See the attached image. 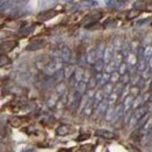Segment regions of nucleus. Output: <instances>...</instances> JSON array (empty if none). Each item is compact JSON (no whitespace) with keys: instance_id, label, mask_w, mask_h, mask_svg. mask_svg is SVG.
Returning a JSON list of instances; mask_svg holds the SVG:
<instances>
[{"instance_id":"nucleus-2","label":"nucleus","mask_w":152,"mask_h":152,"mask_svg":"<svg viewBox=\"0 0 152 152\" xmlns=\"http://www.w3.org/2000/svg\"><path fill=\"white\" fill-rule=\"evenodd\" d=\"M58 50H60V57L62 58L63 62L70 63V62L73 61V52H72V49H70L69 47L63 46V47H61Z\"/></svg>"},{"instance_id":"nucleus-28","label":"nucleus","mask_w":152,"mask_h":152,"mask_svg":"<svg viewBox=\"0 0 152 152\" xmlns=\"http://www.w3.org/2000/svg\"><path fill=\"white\" fill-rule=\"evenodd\" d=\"M105 48H107V46H105L104 43H99V45L95 48L98 60H103V55H104V50H105Z\"/></svg>"},{"instance_id":"nucleus-43","label":"nucleus","mask_w":152,"mask_h":152,"mask_svg":"<svg viewBox=\"0 0 152 152\" xmlns=\"http://www.w3.org/2000/svg\"><path fill=\"white\" fill-rule=\"evenodd\" d=\"M104 1H105V4H107L108 7H115L116 6V2H117V0H104Z\"/></svg>"},{"instance_id":"nucleus-15","label":"nucleus","mask_w":152,"mask_h":152,"mask_svg":"<svg viewBox=\"0 0 152 152\" xmlns=\"http://www.w3.org/2000/svg\"><path fill=\"white\" fill-rule=\"evenodd\" d=\"M125 114L124 111V108H123V104H118L117 107H115V116H114V121L113 122H116L118 121L119 118H122Z\"/></svg>"},{"instance_id":"nucleus-27","label":"nucleus","mask_w":152,"mask_h":152,"mask_svg":"<svg viewBox=\"0 0 152 152\" xmlns=\"http://www.w3.org/2000/svg\"><path fill=\"white\" fill-rule=\"evenodd\" d=\"M117 72L119 73V75H125V74H128L129 73V64L124 61V62H122L119 66H118V69H117Z\"/></svg>"},{"instance_id":"nucleus-29","label":"nucleus","mask_w":152,"mask_h":152,"mask_svg":"<svg viewBox=\"0 0 152 152\" xmlns=\"http://www.w3.org/2000/svg\"><path fill=\"white\" fill-rule=\"evenodd\" d=\"M58 0H41V6L43 8H50L53 6H55Z\"/></svg>"},{"instance_id":"nucleus-5","label":"nucleus","mask_w":152,"mask_h":152,"mask_svg":"<svg viewBox=\"0 0 152 152\" xmlns=\"http://www.w3.org/2000/svg\"><path fill=\"white\" fill-rule=\"evenodd\" d=\"M45 45H46V41L45 40H35V41L31 42L26 47V50H28V52H35V50H39V49L43 48Z\"/></svg>"},{"instance_id":"nucleus-1","label":"nucleus","mask_w":152,"mask_h":152,"mask_svg":"<svg viewBox=\"0 0 152 152\" xmlns=\"http://www.w3.org/2000/svg\"><path fill=\"white\" fill-rule=\"evenodd\" d=\"M61 69H63V61L60 57H55L47 63V66L43 69V73L47 76H53Z\"/></svg>"},{"instance_id":"nucleus-38","label":"nucleus","mask_w":152,"mask_h":152,"mask_svg":"<svg viewBox=\"0 0 152 152\" xmlns=\"http://www.w3.org/2000/svg\"><path fill=\"white\" fill-rule=\"evenodd\" d=\"M130 95V87H128V86H124V88H123V90H122V93H121V98L122 99H124L126 96Z\"/></svg>"},{"instance_id":"nucleus-12","label":"nucleus","mask_w":152,"mask_h":152,"mask_svg":"<svg viewBox=\"0 0 152 152\" xmlns=\"http://www.w3.org/2000/svg\"><path fill=\"white\" fill-rule=\"evenodd\" d=\"M94 109H95V105H94V99L91 98L90 101H89V103L84 107V109L82 110V113L83 115L86 116V117H89V116H91L93 113H94Z\"/></svg>"},{"instance_id":"nucleus-14","label":"nucleus","mask_w":152,"mask_h":152,"mask_svg":"<svg viewBox=\"0 0 152 152\" xmlns=\"http://www.w3.org/2000/svg\"><path fill=\"white\" fill-rule=\"evenodd\" d=\"M52 77V81H53V83L54 84H58V83H61L62 81H63V78H66V76H64V72H63V69H61V70H58L57 73H55L53 76H50Z\"/></svg>"},{"instance_id":"nucleus-36","label":"nucleus","mask_w":152,"mask_h":152,"mask_svg":"<svg viewBox=\"0 0 152 152\" xmlns=\"http://www.w3.org/2000/svg\"><path fill=\"white\" fill-rule=\"evenodd\" d=\"M130 81H131V76H130L129 73H128V74H125V75H122L121 76V80H119V82H121L123 86L129 84V83H130Z\"/></svg>"},{"instance_id":"nucleus-51","label":"nucleus","mask_w":152,"mask_h":152,"mask_svg":"<svg viewBox=\"0 0 152 152\" xmlns=\"http://www.w3.org/2000/svg\"><path fill=\"white\" fill-rule=\"evenodd\" d=\"M1 2H2V1H1V0H0V4H1Z\"/></svg>"},{"instance_id":"nucleus-40","label":"nucleus","mask_w":152,"mask_h":152,"mask_svg":"<svg viewBox=\"0 0 152 152\" xmlns=\"http://www.w3.org/2000/svg\"><path fill=\"white\" fill-rule=\"evenodd\" d=\"M144 138H145V143H146V144L152 143V128L144 134Z\"/></svg>"},{"instance_id":"nucleus-48","label":"nucleus","mask_w":152,"mask_h":152,"mask_svg":"<svg viewBox=\"0 0 152 152\" xmlns=\"http://www.w3.org/2000/svg\"><path fill=\"white\" fill-rule=\"evenodd\" d=\"M64 1H66V2H72L73 0H64Z\"/></svg>"},{"instance_id":"nucleus-37","label":"nucleus","mask_w":152,"mask_h":152,"mask_svg":"<svg viewBox=\"0 0 152 152\" xmlns=\"http://www.w3.org/2000/svg\"><path fill=\"white\" fill-rule=\"evenodd\" d=\"M139 91H140V88L138 87V86H132L131 88H130V95H132L133 97L136 96H139Z\"/></svg>"},{"instance_id":"nucleus-19","label":"nucleus","mask_w":152,"mask_h":152,"mask_svg":"<svg viewBox=\"0 0 152 152\" xmlns=\"http://www.w3.org/2000/svg\"><path fill=\"white\" fill-rule=\"evenodd\" d=\"M69 132H70V126H69V125H66V124L60 125L56 129L57 136H67Z\"/></svg>"},{"instance_id":"nucleus-47","label":"nucleus","mask_w":152,"mask_h":152,"mask_svg":"<svg viewBox=\"0 0 152 152\" xmlns=\"http://www.w3.org/2000/svg\"><path fill=\"white\" fill-rule=\"evenodd\" d=\"M149 90H150V91H152V80L150 81V84H149Z\"/></svg>"},{"instance_id":"nucleus-42","label":"nucleus","mask_w":152,"mask_h":152,"mask_svg":"<svg viewBox=\"0 0 152 152\" xmlns=\"http://www.w3.org/2000/svg\"><path fill=\"white\" fill-rule=\"evenodd\" d=\"M81 5L84 6V7H94V6L97 5V2L96 1H91V0L90 1H82Z\"/></svg>"},{"instance_id":"nucleus-3","label":"nucleus","mask_w":152,"mask_h":152,"mask_svg":"<svg viewBox=\"0 0 152 152\" xmlns=\"http://www.w3.org/2000/svg\"><path fill=\"white\" fill-rule=\"evenodd\" d=\"M96 137H99V138H104V139H115L117 137V134L113 131H109V130H105V129H98L95 131Z\"/></svg>"},{"instance_id":"nucleus-30","label":"nucleus","mask_w":152,"mask_h":152,"mask_svg":"<svg viewBox=\"0 0 152 152\" xmlns=\"http://www.w3.org/2000/svg\"><path fill=\"white\" fill-rule=\"evenodd\" d=\"M63 72H64V76H66V78H70L72 76L74 75V73H75V68L73 67V66H67L64 69H63Z\"/></svg>"},{"instance_id":"nucleus-33","label":"nucleus","mask_w":152,"mask_h":152,"mask_svg":"<svg viewBox=\"0 0 152 152\" xmlns=\"http://www.w3.org/2000/svg\"><path fill=\"white\" fill-rule=\"evenodd\" d=\"M143 103H144L143 97H142V96H137V98H134V99H133L132 108L133 109H137V108H139L140 105H143Z\"/></svg>"},{"instance_id":"nucleus-35","label":"nucleus","mask_w":152,"mask_h":152,"mask_svg":"<svg viewBox=\"0 0 152 152\" xmlns=\"http://www.w3.org/2000/svg\"><path fill=\"white\" fill-rule=\"evenodd\" d=\"M118 97H119V94H117L116 91H114V93H113L111 95L108 97V101H109V104H110V107H113L115 103L117 102Z\"/></svg>"},{"instance_id":"nucleus-26","label":"nucleus","mask_w":152,"mask_h":152,"mask_svg":"<svg viewBox=\"0 0 152 152\" xmlns=\"http://www.w3.org/2000/svg\"><path fill=\"white\" fill-rule=\"evenodd\" d=\"M146 61H149L152 57V45H148L143 48V56Z\"/></svg>"},{"instance_id":"nucleus-32","label":"nucleus","mask_w":152,"mask_h":152,"mask_svg":"<svg viewBox=\"0 0 152 152\" xmlns=\"http://www.w3.org/2000/svg\"><path fill=\"white\" fill-rule=\"evenodd\" d=\"M119 80H121V75H119V73H118L117 70L110 74V83H113V84L118 83V82H119Z\"/></svg>"},{"instance_id":"nucleus-4","label":"nucleus","mask_w":152,"mask_h":152,"mask_svg":"<svg viewBox=\"0 0 152 152\" xmlns=\"http://www.w3.org/2000/svg\"><path fill=\"white\" fill-rule=\"evenodd\" d=\"M109 108H110L109 101H108V98H104V99L96 107V113H97L98 116H105V114H107V111H108Z\"/></svg>"},{"instance_id":"nucleus-10","label":"nucleus","mask_w":152,"mask_h":152,"mask_svg":"<svg viewBox=\"0 0 152 152\" xmlns=\"http://www.w3.org/2000/svg\"><path fill=\"white\" fill-rule=\"evenodd\" d=\"M133 99H134V97L132 95H129L126 96L124 99H123V108H124V111L125 113H128V111H130L131 109H132V104H133Z\"/></svg>"},{"instance_id":"nucleus-50","label":"nucleus","mask_w":152,"mask_h":152,"mask_svg":"<svg viewBox=\"0 0 152 152\" xmlns=\"http://www.w3.org/2000/svg\"><path fill=\"white\" fill-rule=\"evenodd\" d=\"M60 152H69V151H66V150H62V151H60Z\"/></svg>"},{"instance_id":"nucleus-21","label":"nucleus","mask_w":152,"mask_h":152,"mask_svg":"<svg viewBox=\"0 0 152 152\" xmlns=\"http://www.w3.org/2000/svg\"><path fill=\"white\" fill-rule=\"evenodd\" d=\"M117 69H118V66H117V63H116L114 60H113V61H110L109 63H107V64H105L104 72H105V73H109V74H111V73L116 72Z\"/></svg>"},{"instance_id":"nucleus-20","label":"nucleus","mask_w":152,"mask_h":152,"mask_svg":"<svg viewBox=\"0 0 152 152\" xmlns=\"http://www.w3.org/2000/svg\"><path fill=\"white\" fill-rule=\"evenodd\" d=\"M150 117H151L150 114H146V115H144L143 117H140V118L137 121V123H136V129H137V130H138V129H142V128L146 124V122L149 121Z\"/></svg>"},{"instance_id":"nucleus-18","label":"nucleus","mask_w":152,"mask_h":152,"mask_svg":"<svg viewBox=\"0 0 152 152\" xmlns=\"http://www.w3.org/2000/svg\"><path fill=\"white\" fill-rule=\"evenodd\" d=\"M114 89H115L114 84H113V83H110V82L102 87V91H103V94H104V96H105L107 98L114 93Z\"/></svg>"},{"instance_id":"nucleus-34","label":"nucleus","mask_w":152,"mask_h":152,"mask_svg":"<svg viewBox=\"0 0 152 152\" xmlns=\"http://www.w3.org/2000/svg\"><path fill=\"white\" fill-rule=\"evenodd\" d=\"M87 83H88V89H89V90H94L96 87L98 86V84H97V80H96V77H90L89 81H88Z\"/></svg>"},{"instance_id":"nucleus-44","label":"nucleus","mask_w":152,"mask_h":152,"mask_svg":"<svg viewBox=\"0 0 152 152\" xmlns=\"http://www.w3.org/2000/svg\"><path fill=\"white\" fill-rule=\"evenodd\" d=\"M31 31H33V27H28V28H26V29H21V32H20L19 34L20 35H26V34H28Z\"/></svg>"},{"instance_id":"nucleus-49","label":"nucleus","mask_w":152,"mask_h":152,"mask_svg":"<svg viewBox=\"0 0 152 152\" xmlns=\"http://www.w3.org/2000/svg\"><path fill=\"white\" fill-rule=\"evenodd\" d=\"M1 139H2V134L0 133V142H1Z\"/></svg>"},{"instance_id":"nucleus-41","label":"nucleus","mask_w":152,"mask_h":152,"mask_svg":"<svg viewBox=\"0 0 152 152\" xmlns=\"http://www.w3.org/2000/svg\"><path fill=\"white\" fill-rule=\"evenodd\" d=\"M10 63V58L6 56V55H1L0 56V67H4L6 64Z\"/></svg>"},{"instance_id":"nucleus-31","label":"nucleus","mask_w":152,"mask_h":152,"mask_svg":"<svg viewBox=\"0 0 152 152\" xmlns=\"http://www.w3.org/2000/svg\"><path fill=\"white\" fill-rule=\"evenodd\" d=\"M114 116H115V107H110L105 114V119L108 122H113L114 121Z\"/></svg>"},{"instance_id":"nucleus-45","label":"nucleus","mask_w":152,"mask_h":152,"mask_svg":"<svg viewBox=\"0 0 152 152\" xmlns=\"http://www.w3.org/2000/svg\"><path fill=\"white\" fill-rule=\"evenodd\" d=\"M148 22H149V19H146V20H140V21H139V22H138L137 25H138V26H142V25H145V23H148Z\"/></svg>"},{"instance_id":"nucleus-9","label":"nucleus","mask_w":152,"mask_h":152,"mask_svg":"<svg viewBox=\"0 0 152 152\" xmlns=\"http://www.w3.org/2000/svg\"><path fill=\"white\" fill-rule=\"evenodd\" d=\"M114 56H115L114 47H113V46L107 47V48H105V50H104V55H103V61L105 62V64H107V63H109L110 61H113Z\"/></svg>"},{"instance_id":"nucleus-7","label":"nucleus","mask_w":152,"mask_h":152,"mask_svg":"<svg viewBox=\"0 0 152 152\" xmlns=\"http://www.w3.org/2000/svg\"><path fill=\"white\" fill-rule=\"evenodd\" d=\"M146 114H149V107L145 105V104H143V105H140L139 108L134 109L132 116L136 118V121H138L140 117H143L144 115H146Z\"/></svg>"},{"instance_id":"nucleus-6","label":"nucleus","mask_w":152,"mask_h":152,"mask_svg":"<svg viewBox=\"0 0 152 152\" xmlns=\"http://www.w3.org/2000/svg\"><path fill=\"white\" fill-rule=\"evenodd\" d=\"M96 80H97V84L99 87H103L105 86L107 83L110 82V74L109 73H99V74H96Z\"/></svg>"},{"instance_id":"nucleus-13","label":"nucleus","mask_w":152,"mask_h":152,"mask_svg":"<svg viewBox=\"0 0 152 152\" xmlns=\"http://www.w3.org/2000/svg\"><path fill=\"white\" fill-rule=\"evenodd\" d=\"M104 68H105V62L103 60H97L95 63L93 64V70L95 72L96 74L103 73L104 72Z\"/></svg>"},{"instance_id":"nucleus-8","label":"nucleus","mask_w":152,"mask_h":152,"mask_svg":"<svg viewBox=\"0 0 152 152\" xmlns=\"http://www.w3.org/2000/svg\"><path fill=\"white\" fill-rule=\"evenodd\" d=\"M87 89H88V83L84 82V81H81V82H77L75 86V93L80 97H82L83 95H86L87 93Z\"/></svg>"},{"instance_id":"nucleus-11","label":"nucleus","mask_w":152,"mask_h":152,"mask_svg":"<svg viewBox=\"0 0 152 152\" xmlns=\"http://www.w3.org/2000/svg\"><path fill=\"white\" fill-rule=\"evenodd\" d=\"M86 57H87V62H88V64H91V66H93L96 61L98 60V57H97V53H96L95 48H93V49L88 50V53L86 54Z\"/></svg>"},{"instance_id":"nucleus-16","label":"nucleus","mask_w":152,"mask_h":152,"mask_svg":"<svg viewBox=\"0 0 152 152\" xmlns=\"http://www.w3.org/2000/svg\"><path fill=\"white\" fill-rule=\"evenodd\" d=\"M55 15H56V12H54V11H46V12H42L41 14H39L38 19L41 20V21H46V20L52 19Z\"/></svg>"},{"instance_id":"nucleus-46","label":"nucleus","mask_w":152,"mask_h":152,"mask_svg":"<svg viewBox=\"0 0 152 152\" xmlns=\"http://www.w3.org/2000/svg\"><path fill=\"white\" fill-rule=\"evenodd\" d=\"M118 2H121V4H125V2H128L129 0H117Z\"/></svg>"},{"instance_id":"nucleus-39","label":"nucleus","mask_w":152,"mask_h":152,"mask_svg":"<svg viewBox=\"0 0 152 152\" xmlns=\"http://www.w3.org/2000/svg\"><path fill=\"white\" fill-rule=\"evenodd\" d=\"M138 14H139V10H136V8H133V10H131V11L128 13L126 18H128V19H133V18H136Z\"/></svg>"},{"instance_id":"nucleus-25","label":"nucleus","mask_w":152,"mask_h":152,"mask_svg":"<svg viewBox=\"0 0 152 152\" xmlns=\"http://www.w3.org/2000/svg\"><path fill=\"white\" fill-rule=\"evenodd\" d=\"M31 74L27 72V70H22V72H20L18 73V80L21 81V82H29L31 81Z\"/></svg>"},{"instance_id":"nucleus-22","label":"nucleus","mask_w":152,"mask_h":152,"mask_svg":"<svg viewBox=\"0 0 152 152\" xmlns=\"http://www.w3.org/2000/svg\"><path fill=\"white\" fill-rule=\"evenodd\" d=\"M104 98H107L105 96H104V94H103V91L102 90H98L97 93H95V96H94V105H95V109H96V107L104 99Z\"/></svg>"},{"instance_id":"nucleus-23","label":"nucleus","mask_w":152,"mask_h":152,"mask_svg":"<svg viewBox=\"0 0 152 152\" xmlns=\"http://www.w3.org/2000/svg\"><path fill=\"white\" fill-rule=\"evenodd\" d=\"M55 91H56V95L57 96H64L67 94V87L63 82L58 83L56 84V88H55Z\"/></svg>"},{"instance_id":"nucleus-17","label":"nucleus","mask_w":152,"mask_h":152,"mask_svg":"<svg viewBox=\"0 0 152 152\" xmlns=\"http://www.w3.org/2000/svg\"><path fill=\"white\" fill-rule=\"evenodd\" d=\"M137 70L138 72H144L146 68H148V61L144 58V57H138V62H137V66H136Z\"/></svg>"},{"instance_id":"nucleus-24","label":"nucleus","mask_w":152,"mask_h":152,"mask_svg":"<svg viewBox=\"0 0 152 152\" xmlns=\"http://www.w3.org/2000/svg\"><path fill=\"white\" fill-rule=\"evenodd\" d=\"M84 74H86V72H84L83 68H77V69H75V73L73 76H74L76 82H81L84 78Z\"/></svg>"}]
</instances>
